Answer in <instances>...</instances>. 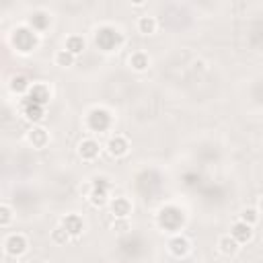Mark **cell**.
<instances>
[{
    "instance_id": "obj_1",
    "label": "cell",
    "mask_w": 263,
    "mask_h": 263,
    "mask_svg": "<svg viewBox=\"0 0 263 263\" xmlns=\"http://www.w3.org/2000/svg\"><path fill=\"white\" fill-rule=\"evenodd\" d=\"M27 247H29V240H27V236L21 234V232L10 234V236L4 240V251H6V255H10V257H21V255L27 251Z\"/></svg>"
},
{
    "instance_id": "obj_2",
    "label": "cell",
    "mask_w": 263,
    "mask_h": 263,
    "mask_svg": "<svg viewBox=\"0 0 263 263\" xmlns=\"http://www.w3.org/2000/svg\"><path fill=\"white\" fill-rule=\"evenodd\" d=\"M109 199V183L105 179H97V183L92 185L90 189V195H88V201L95 205V208H103Z\"/></svg>"
},
{
    "instance_id": "obj_3",
    "label": "cell",
    "mask_w": 263,
    "mask_h": 263,
    "mask_svg": "<svg viewBox=\"0 0 263 263\" xmlns=\"http://www.w3.org/2000/svg\"><path fill=\"white\" fill-rule=\"evenodd\" d=\"M111 123V115L105 111V109H92L88 113V127L95 129V132H103L107 129Z\"/></svg>"
},
{
    "instance_id": "obj_4",
    "label": "cell",
    "mask_w": 263,
    "mask_h": 263,
    "mask_svg": "<svg viewBox=\"0 0 263 263\" xmlns=\"http://www.w3.org/2000/svg\"><path fill=\"white\" fill-rule=\"evenodd\" d=\"M127 150H129V142H127L123 136H113V138H109V142H107V152H109L113 158L125 156Z\"/></svg>"
},
{
    "instance_id": "obj_5",
    "label": "cell",
    "mask_w": 263,
    "mask_h": 263,
    "mask_svg": "<svg viewBox=\"0 0 263 263\" xmlns=\"http://www.w3.org/2000/svg\"><path fill=\"white\" fill-rule=\"evenodd\" d=\"M62 226L66 228V232H68L72 238L80 236L82 230H84V222H82V218H80L78 214H68V216H64V218H62Z\"/></svg>"
},
{
    "instance_id": "obj_6",
    "label": "cell",
    "mask_w": 263,
    "mask_h": 263,
    "mask_svg": "<svg viewBox=\"0 0 263 263\" xmlns=\"http://www.w3.org/2000/svg\"><path fill=\"white\" fill-rule=\"evenodd\" d=\"M230 236L238 242V245H245V242H249L251 238H253V226H249V224H245V222H234L232 224V228H230Z\"/></svg>"
},
{
    "instance_id": "obj_7",
    "label": "cell",
    "mask_w": 263,
    "mask_h": 263,
    "mask_svg": "<svg viewBox=\"0 0 263 263\" xmlns=\"http://www.w3.org/2000/svg\"><path fill=\"white\" fill-rule=\"evenodd\" d=\"M49 97H51V92H49V88L45 84H31V88L27 92V99L29 101H33L37 105H43V107L49 101Z\"/></svg>"
},
{
    "instance_id": "obj_8",
    "label": "cell",
    "mask_w": 263,
    "mask_h": 263,
    "mask_svg": "<svg viewBox=\"0 0 263 263\" xmlns=\"http://www.w3.org/2000/svg\"><path fill=\"white\" fill-rule=\"evenodd\" d=\"M168 251H171V255H175V257H185V255H189V251H191V242H189L185 236L177 234V236L171 238Z\"/></svg>"
},
{
    "instance_id": "obj_9",
    "label": "cell",
    "mask_w": 263,
    "mask_h": 263,
    "mask_svg": "<svg viewBox=\"0 0 263 263\" xmlns=\"http://www.w3.org/2000/svg\"><path fill=\"white\" fill-rule=\"evenodd\" d=\"M23 115H25L29 121L37 123V121L43 119V115H45V107H43V105H37V103H33V101L27 99V101L23 103Z\"/></svg>"
},
{
    "instance_id": "obj_10",
    "label": "cell",
    "mask_w": 263,
    "mask_h": 263,
    "mask_svg": "<svg viewBox=\"0 0 263 263\" xmlns=\"http://www.w3.org/2000/svg\"><path fill=\"white\" fill-rule=\"evenodd\" d=\"M27 142H29L33 148H43V146L49 142L47 129H43V127H31V129L27 132Z\"/></svg>"
},
{
    "instance_id": "obj_11",
    "label": "cell",
    "mask_w": 263,
    "mask_h": 263,
    "mask_svg": "<svg viewBox=\"0 0 263 263\" xmlns=\"http://www.w3.org/2000/svg\"><path fill=\"white\" fill-rule=\"evenodd\" d=\"M78 154H80L82 160H95V158L99 156V144H97L95 140L86 138V140L80 142V146H78Z\"/></svg>"
},
{
    "instance_id": "obj_12",
    "label": "cell",
    "mask_w": 263,
    "mask_h": 263,
    "mask_svg": "<svg viewBox=\"0 0 263 263\" xmlns=\"http://www.w3.org/2000/svg\"><path fill=\"white\" fill-rule=\"evenodd\" d=\"M238 249H240V245H238L230 234H224V236H220V238H218V251H220L222 255L232 257V255H236V253H238Z\"/></svg>"
},
{
    "instance_id": "obj_13",
    "label": "cell",
    "mask_w": 263,
    "mask_h": 263,
    "mask_svg": "<svg viewBox=\"0 0 263 263\" xmlns=\"http://www.w3.org/2000/svg\"><path fill=\"white\" fill-rule=\"evenodd\" d=\"M111 212H113L115 218H127V216L132 214V203H129V199H125V197H115V199L111 201Z\"/></svg>"
},
{
    "instance_id": "obj_14",
    "label": "cell",
    "mask_w": 263,
    "mask_h": 263,
    "mask_svg": "<svg viewBox=\"0 0 263 263\" xmlns=\"http://www.w3.org/2000/svg\"><path fill=\"white\" fill-rule=\"evenodd\" d=\"M84 47H86V41H84V37H80V35H70L68 39H66V51H70L74 58L78 55V53H82L84 51Z\"/></svg>"
},
{
    "instance_id": "obj_15",
    "label": "cell",
    "mask_w": 263,
    "mask_h": 263,
    "mask_svg": "<svg viewBox=\"0 0 263 263\" xmlns=\"http://www.w3.org/2000/svg\"><path fill=\"white\" fill-rule=\"evenodd\" d=\"M148 64H150V58H148V53H144V51H134V53L129 55V66H132L136 72H144V70L148 68Z\"/></svg>"
},
{
    "instance_id": "obj_16",
    "label": "cell",
    "mask_w": 263,
    "mask_h": 263,
    "mask_svg": "<svg viewBox=\"0 0 263 263\" xmlns=\"http://www.w3.org/2000/svg\"><path fill=\"white\" fill-rule=\"evenodd\" d=\"M138 31L142 35H152L156 31V18L154 16H140L138 18Z\"/></svg>"
},
{
    "instance_id": "obj_17",
    "label": "cell",
    "mask_w": 263,
    "mask_h": 263,
    "mask_svg": "<svg viewBox=\"0 0 263 263\" xmlns=\"http://www.w3.org/2000/svg\"><path fill=\"white\" fill-rule=\"evenodd\" d=\"M29 88H31V82L25 76H12V80H10V90L12 92L23 95V92H29Z\"/></svg>"
},
{
    "instance_id": "obj_18",
    "label": "cell",
    "mask_w": 263,
    "mask_h": 263,
    "mask_svg": "<svg viewBox=\"0 0 263 263\" xmlns=\"http://www.w3.org/2000/svg\"><path fill=\"white\" fill-rule=\"evenodd\" d=\"M53 62H55L60 68H70V66H74V55H72L70 51H66V49H60V51L53 55Z\"/></svg>"
},
{
    "instance_id": "obj_19",
    "label": "cell",
    "mask_w": 263,
    "mask_h": 263,
    "mask_svg": "<svg viewBox=\"0 0 263 263\" xmlns=\"http://www.w3.org/2000/svg\"><path fill=\"white\" fill-rule=\"evenodd\" d=\"M240 222H245V224H249V226H255V224L259 222V210H255V208H245V210L240 212Z\"/></svg>"
},
{
    "instance_id": "obj_20",
    "label": "cell",
    "mask_w": 263,
    "mask_h": 263,
    "mask_svg": "<svg viewBox=\"0 0 263 263\" xmlns=\"http://www.w3.org/2000/svg\"><path fill=\"white\" fill-rule=\"evenodd\" d=\"M70 238H72V236L66 232V228H64L62 224L51 230V242H55V245H66Z\"/></svg>"
},
{
    "instance_id": "obj_21",
    "label": "cell",
    "mask_w": 263,
    "mask_h": 263,
    "mask_svg": "<svg viewBox=\"0 0 263 263\" xmlns=\"http://www.w3.org/2000/svg\"><path fill=\"white\" fill-rule=\"evenodd\" d=\"M10 222H12V208L8 203H2L0 205V226L6 228Z\"/></svg>"
},
{
    "instance_id": "obj_22",
    "label": "cell",
    "mask_w": 263,
    "mask_h": 263,
    "mask_svg": "<svg viewBox=\"0 0 263 263\" xmlns=\"http://www.w3.org/2000/svg\"><path fill=\"white\" fill-rule=\"evenodd\" d=\"M111 228H113L117 234H125V232L129 230V220H127V218H115L113 224H111Z\"/></svg>"
},
{
    "instance_id": "obj_23",
    "label": "cell",
    "mask_w": 263,
    "mask_h": 263,
    "mask_svg": "<svg viewBox=\"0 0 263 263\" xmlns=\"http://www.w3.org/2000/svg\"><path fill=\"white\" fill-rule=\"evenodd\" d=\"M259 212H261V214H263V197H261V199H259Z\"/></svg>"
}]
</instances>
